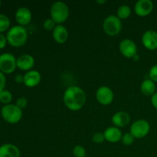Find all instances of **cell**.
Instances as JSON below:
<instances>
[{"label": "cell", "mask_w": 157, "mask_h": 157, "mask_svg": "<svg viewBox=\"0 0 157 157\" xmlns=\"http://www.w3.org/2000/svg\"><path fill=\"white\" fill-rule=\"evenodd\" d=\"M87 101L85 91L78 86H70L63 95L64 104L69 110L77 111L82 108Z\"/></svg>", "instance_id": "6da1fadb"}, {"label": "cell", "mask_w": 157, "mask_h": 157, "mask_svg": "<svg viewBox=\"0 0 157 157\" xmlns=\"http://www.w3.org/2000/svg\"><path fill=\"white\" fill-rule=\"evenodd\" d=\"M28 36L26 28L18 25L9 29L6 34V39L12 47H21L27 42Z\"/></svg>", "instance_id": "7a4b0ae2"}, {"label": "cell", "mask_w": 157, "mask_h": 157, "mask_svg": "<svg viewBox=\"0 0 157 157\" xmlns=\"http://www.w3.org/2000/svg\"><path fill=\"white\" fill-rule=\"evenodd\" d=\"M51 18L56 24L61 25L67 21L69 17V8L64 2H55L50 9Z\"/></svg>", "instance_id": "3957f363"}, {"label": "cell", "mask_w": 157, "mask_h": 157, "mask_svg": "<svg viewBox=\"0 0 157 157\" xmlns=\"http://www.w3.org/2000/svg\"><path fill=\"white\" fill-rule=\"evenodd\" d=\"M2 117L5 121L11 124H15L21 121L22 117V110L15 104L4 105L1 110Z\"/></svg>", "instance_id": "277c9868"}, {"label": "cell", "mask_w": 157, "mask_h": 157, "mask_svg": "<svg viewBox=\"0 0 157 157\" xmlns=\"http://www.w3.org/2000/svg\"><path fill=\"white\" fill-rule=\"evenodd\" d=\"M103 29L110 36L117 35L122 29L121 20L117 15H108L103 21Z\"/></svg>", "instance_id": "5b68a950"}, {"label": "cell", "mask_w": 157, "mask_h": 157, "mask_svg": "<svg viewBox=\"0 0 157 157\" xmlns=\"http://www.w3.org/2000/svg\"><path fill=\"white\" fill-rule=\"evenodd\" d=\"M17 59L12 54L3 53L0 55V71L9 75L15 71L17 67Z\"/></svg>", "instance_id": "8992f818"}, {"label": "cell", "mask_w": 157, "mask_h": 157, "mask_svg": "<svg viewBox=\"0 0 157 157\" xmlns=\"http://www.w3.org/2000/svg\"><path fill=\"white\" fill-rule=\"evenodd\" d=\"M150 130V125L146 120H137L132 124L130 127V132L133 137L141 139L147 136Z\"/></svg>", "instance_id": "52a82bcc"}, {"label": "cell", "mask_w": 157, "mask_h": 157, "mask_svg": "<svg viewBox=\"0 0 157 157\" xmlns=\"http://www.w3.org/2000/svg\"><path fill=\"white\" fill-rule=\"evenodd\" d=\"M119 49L122 55L127 58H133L137 55V46L131 39L126 38L122 40L119 44Z\"/></svg>", "instance_id": "ba28073f"}, {"label": "cell", "mask_w": 157, "mask_h": 157, "mask_svg": "<svg viewBox=\"0 0 157 157\" xmlns=\"http://www.w3.org/2000/svg\"><path fill=\"white\" fill-rule=\"evenodd\" d=\"M113 92L107 86H101L96 91V99L101 104L104 106L109 105L113 101Z\"/></svg>", "instance_id": "9c48e42d"}, {"label": "cell", "mask_w": 157, "mask_h": 157, "mask_svg": "<svg viewBox=\"0 0 157 157\" xmlns=\"http://www.w3.org/2000/svg\"><path fill=\"white\" fill-rule=\"evenodd\" d=\"M153 9V3L151 0H139L134 6L135 13L141 17L150 15Z\"/></svg>", "instance_id": "30bf717a"}, {"label": "cell", "mask_w": 157, "mask_h": 157, "mask_svg": "<svg viewBox=\"0 0 157 157\" xmlns=\"http://www.w3.org/2000/svg\"><path fill=\"white\" fill-rule=\"evenodd\" d=\"M142 43L148 50H156L157 49V32L153 30L146 31L143 34Z\"/></svg>", "instance_id": "8fae6325"}, {"label": "cell", "mask_w": 157, "mask_h": 157, "mask_svg": "<svg viewBox=\"0 0 157 157\" xmlns=\"http://www.w3.org/2000/svg\"><path fill=\"white\" fill-rule=\"evenodd\" d=\"M15 21L19 25L26 26L31 22L32 18V12L26 7H21L18 9L15 15Z\"/></svg>", "instance_id": "7c38bea8"}, {"label": "cell", "mask_w": 157, "mask_h": 157, "mask_svg": "<svg viewBox=\"0 0 157 157\" xmlns=\"http://www.w3.org/2000/svg\"><path fill=\"white\" fill-rule=\"evenodd\" d=\"M41 75L39 71L36 70H31L24 75L25 85L28 87H35L41 82Z\"/></svg>", "instance_id": "4fadbf2b"}, {"label": "cell", "mask_w": 157, "mask_h": 157, "mask_svg": "<svg viewBox=\"0 0 157 157\" xmlns=\"http://www.w3.org/2000/svg\"><path fill=\"white\" fill-rule=\"evenodd\" d=\"M16 64L17 67L19 68L20 70L29 71L35 65V59L31 55L24 54V55H20L17 58Z\"/></svg>", "instance_id": "5bb4252c"}, {"label": "cell", "mask_w": 157, "mask_h": 157, "mask_svg": "<svg viewBox=\"0 0 157 157\" xmlns=\"http://www.w3.org/2000/svg\"><path fill=\"white\" fill-rule=\"evenodd\" d=\"M104 137H105V140L108 141L109 143H112V144H115V143L119 142L122 139V131L121 129L118 127H107L104 132Z\"/></svg>", "instance_id": "9a60e30c"}, {"label": "cell", "mask_w": 157, "mask_h": 157, "mask_svg": "<svg viewBox=\"0 0 157 157\" xmlns=\"http://www.w3.org/2000/svg\"><path fill=\"white\" fill-rule=\"evenodd\" d=\"M112 123L116 127H124L129 124L130 121V117L128 113L125 111H118L112 117Z\"/></svg>", "instance_id": "2e32d148"}, {"label": "cell", "mask_w": 157, "mask_h": 157, "mask_svg": "<svg viewBox=\"0 0 157 157\" xmlns=\"http://www.w3.org/2000/svg\"><path fill=\"white\" fill-rule=\"evenodd\" d=\"M52 36L54 40L58 44H64L68 38L67 29L62 25H57L52 31Z\"/></svg>", "instance_id": "e0dca14e"}, {"label": "cell", "mask_w": 157, "mask_h": 157, "mask_svg": "<svg viewBox=\"0 0 157 157\" xmlns=\"http://www.w3.org/2000/svg\"><path fill=\"white\" fill-rule=\"evenodd\" d=\"M20 155L19 149L14 144H6L0 147V157H20Z\"/></svg>", "instance_id": "ac0fdd59"}, {"label": "cell", "mask_w": 157, "mask_h": 157, "mask_svg": "<svg viewBox=\"0 0 157 157\" xmlns=\"http://www.w3.org/2000/svg\"><path fill=\"white\" fill-rule=\"evenodd\" d=\"M140 90L146 96H153L156 93V84L152 80L145 79L140 85Z\"/></svg>", "instance_id": "d6986e66"}, {"label": "cell", "mask_w": 157, "mask_h": 157, "mask_svg": "<svg viewBox=\"0 0 157 157\" xmlns=\"http://www.w3.org/2000/svg\"><path fill=\"white\" fill-rule=\"evenodd\" d=\"M131 14V9L127 5H122L120 6L117 11V16L121 20L126 19Z\"/></svg>", "instance_id": "ffe728a7"}, {"label": "cell", "mask_w": 157, "mask_h": 157, "mask_svg": "<svg viewBox=\"0 0 157 157\" xmlns=\"http://www.w3.org/2000/svg\"><path fill=\"white\" fill-rule=\"evenodd\" d=\"M10 27V19L4 14H0V33L6 32Z\"/></svg>", "instance_id": "44dd1931"}, {"label": "cell", "mask_w": 157, "mask_h": 157, "mask_svg": "<svg viewBox=\"0 0 157 157\" xmlns=\"http://www.w3.org/2000/svg\"><path fill=\"white\" fill-rule=\"evenodd\" d=\"M12 100V94L9 90H3L0 92V102L4 104L5 105L10 104Z\"/></svg>", "instance_id": "7402d4cb"}, {"label": "cell", "mask_w": 157, "mask_h": 157, "mask_svg": "<svg viewBox=\"0 0 157 157\" xmlns=\"http://www.w3.org/2000/svg\"><path fill=\"white\" fill-rule=\"evenodd\" d=\"M73 155L75 157H85L86 150L83 146L77 145L73 149Z\"/></svg>", "instance_id": "603a6c76"}, {"label": "cell", "mask_w": 157, "mask_h": 157, "mask_svg": "<svg viewBox=\"0 0 157 157\" xmlns=\"http://www.w3.org/2000/svg\"><path fill=\"white\" fill-rule=\"evenodd\" d=\"M134 139L135 138L133 137V136L131 134V133H126L123 135L121 140H122V143L124 144V145L130 146L133 144V142H134Z\"/></svg>", "instance_id": "cb8c5ba5"}, {"label": "cell", "mask_w": 157, "mask_h": 157, "mask_svg": "<svg viewBox=\"0 0 157 157\" xmlns=\"http://www.w3.org/2000/svg\"><path fill=\"white\" fill-rule=\"evenodd\" d=\"M56 23L53 21L52 18H46L43 23V28L46 31H53L55 28Z\"/></svg>", "instance_id": "d4e9b609"}, {"label": "cell", "mask_w": 157, "mask_h": 157, "mask_svg": "<svg viewBox=\"0 0 157 157\" xmlns=\"http://www.w3.org/2000/svg\"><path fill=\"white\" fill-rule=\"evenodd\" d=\"M92 140L94 143L97 144H102L104 140H105V137H104V133H101V132H98V133H95L93 135V137H92Z\"/></svg>", "instance_id": "484cf974"}, {"label": "cell", "mask_w": 157, "mask_h": 157, "mask_svg": "<svg viewBox=\"0 0 157 157\" xmlns=\"http://www.w3.org/2000/svg\"><path fill=\"white\" fill-rule=\"evenodd\" d=\"M149 77L150 79L154 81L155 83L157 82V64H155L150 68L149 71Z\"/></svg>", "instance_id": "4316f807"}, {"label": "cell", "mask_w": 157, "mask_h": 157, "mask_svg": "<svg viewBox=\"0 0 157 157\" xmlns=\"http://www.w3.org/2000/svg\"><path fill=\"white\" fill-rule=\"evenodd\" d=\"M27 104H28V100L26 99L25 98H24V97H21V98L17 99L15 105L22 110V109L25 108V107H27Z\"/></svg>", "instance_id": "83f0119b"}, {"label": "cell", "mask_w": 157, "mask_h": 157, "mask_svg": "<svg viewBox=\"0 0 157 157\" xmlns=\"http://www.w3.org/2000/svg\"><path fill=\"white\" fill-rule=\"evenodd\" d=\"M6 84V78L4 74L0 71V92L5 90V87Z\"/></svg>", "instance_id": "f1b7e54d"}, {"label": "cell", "mask_w": 157, "mask_h": 157, "mask_svg": "<svg viewBox=\"0 0 157 157\" xmlns=\"http://www.w3.org/2000/svg\"><path fill=\"white\" fill-rule=\"evenodd\" d=\"M8 43L7 39H6V36L0 33V49L4 48L6 46V44Z\"/></svg>", "instance_id": "f546056e"}, {"label": "cell", "mask_w": 157, "mask_h": 157, "mask_svg": "<svg viewBox=\"0 0 157 157\" xmlns=\"http://www.w3.org/2000/svg\"><path fill=\"white\" fill-rule=\"evenodd\" d=\"M151 104L157 110V91L151 97Z\"/></svg>", "instance_id": "4dcf8cb0"}, {"label": "cell", "mask_w": 157, "mask_h": 157, "mask_svg": "<svg viewBox=\"0 0 157 157\" xmlns=\"http://www.w3.org/2000/svg\"><path fill=\"white\" fill-rule=\"evenodd\" d=\"M23 81H24V75H15V81L18 84H21V83H23Z\"/></svg>", "instance_id": "1f68e13d"}, {"label": "cell", "mask_w": 157, "mask_h": 157, "mask_svg": "<svg viewBox=\"0 0 157 157\" xmlns=\"http://www.w3.org/2000/svg\"><path fill=\"white\" fill-rule=\"evenodd\" d=\"M96 2L98 3V4H104L105 2H107V1L106 0H102V1H101V0H97Z\"/></svg>", "instance_id": "d6a6232c"}, {"label": "cell", "mask_w": 157, "mask_h": 157, "mask_svg": "<svg viewBox=\"0 0 157 157\" xmlns=\"http://www.w3.org/2000/svg\"><path fill=\"white\" fill-rule=\"evenodd\" d=\"M1 6H2V2H1V1H0V8H1Z\"/></svg>", "instance_id": "836d02e7"}, {"label": "cell", "mask_w": 157, "mask_h": 157, "mask_svg": "<svg viewBox=\"0 0 157 157\" xmlns=\"http://www.w3.org/2000/svg\"><path fill=\"white\" fill-rule=\"evenodd\" d=\"M85 157H89V156H85Z\"/></svg>", "instance_id": "e575fe53"}]
</instances>
